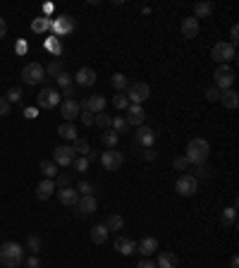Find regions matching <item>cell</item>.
<instances>
[{
    "instance_id": "obj_1",
    "label": "cell",
    "mask_w": 239,
    "mask_h": 268,
    "mask_svg": "<svg viewBox=\"0 0 239 268\" xmlns=\"http://www.w3.org/2000/svg\"><path fill=\"white\" fill-rule=\"evenodd\" d=\"M208 156H211V144H208L206 139L196 137L187 144V153H184V158L189 160V166H201V163L208 160Z\"/></svg>"
},
{
    "instance_id": "obj_2",
    "label": "cell",
    "mask_w": 239,
    "mask_h": 268,
    "mask_svg": "<svg viewBox=\"0 0 239 268\" xmlns=\"http://www.w3.org/2000/svg\"><path fill=\"white\" fill-rule=\"evenodd\" d=\"M24 261V247L17 242H5L0 244V263L5 268H17Z\"/></svg>"
},
{
    "instance_id": "obj_3",
    "label": "cell",
    "mask_w": 239,
    "mask_h": 268,
    "mask_svg": "<svg viewBox=\"0 0 239 268\" xmlns=\"http://www.w3.org/2000/svg\"><path fill=\"white\" fill-rule=\"evenodd\" d=\"M232 84H234V70L230 65H218L215 74H213V86L218 91H227V89H232Z\"/></svg>"
},
{
    "instance_id": "obj_4",
    "label": "cell",
    "mask_w": 239,
    "mask_h": 268,
    "mask_svg": "<svg viewBox=\"0 0 239 268\" xmlns=\"http://www.w3.org/2000/svg\"><path fill=\"white\" fill-rule=\"evenodd\" d=\"M211 58L218 63V65H227L230 60L237 58V48L232 46V43H227V41H220V43H215V46H213Z\"/></svg>"
},
{
    "instance_id": "obj_5",
    "label": "cell",
    "mask_w": 239,
    "mask_h": 268,
    "mask_svg": "<svg viewBox=\"0 0 239 268\" xmlns=\"http://www.w3.org/2000/svg\"><path fill=\"white\" fill-rule=\"evenodd\" d=\"M60 103H63V96H60V91L53 89V86L41 89L38 96H36V105H38V108H46V111H53V108L60 105Z\"/></svg>"
},
{
    "instance_id": "obj_6",
    "label": "cell",
    "mask_w": 239,
    "mask_h": 268,
    "mask_svg": "<svg viewBox=\"0 0 239 268\" xmlns=\"http://www.w3.org/2000/svg\"><path fill=\"white\" fill-rule=\"evenodd\" d=\"M46 79V70L41 63H27L24 70H22V82L29 84V86H34V84H41Z\"/></svg>"
},
{
    "instance_id": "obj_7",
    "label": "cell",
    "mask_w": 239,
    "mask_h": 268,
    "mask_svg": "<svg viewBox=\"0 0 239 268\" xmlns=\"http://www.w3.org/2000/svg\"><path fill=\"white\" fill-rule=\"evenodd\" d=\"M148 96H151V86H148L146 82H137V84L129 86L127 98L132 105H141L144 101H148Z\"/></svg>"
},
{
    "instance_id": "obj_8",
    "label": "cell",
    "mask_w": 239,
    "mask_h": 268,
    "mask_svg": "<svg viewBox=\"0 0 239 268\" xmlns=\"http://www.w3.org/2000/svg\"><path fill=\"white\" fill-rule=\"evenodd\" d=\"M122 163H125V153L122 151H117V148H108L105 153H101V166L105 168V170H119L122 168Z\"/></svg>"
},
{
    "instance_id": "obj_9",
    "label": "cell",
    "mask_w": 239,
    "mask_h": 268,
    "mask_svg": "<svg viewBox=\"0 0 239 268\" xmlns=\"http://www.w3.org/2000/svg\"><path fill=\"white\" fill-rule=\"evenodd\" d=\"M74 151L72 146H67V144H63V146H55V151H53V163H55L57 168H70L74 163Z\"/></svg>"
},
{
    "instance_id": "obj_10",
    "label": "cell",
    "mask_w": 239,
    "mask_h": 268,
    "mask_svg": "<svg viewBox=\"0 0 239 268\" xmlns=\"http://www.w3.org/2000/svg\"><path fill=\"white\" fill-rule=\"evenodd\" d=\"M175 189H177V194L180 196H194L196 192H199V182H196L192 175H182L175 182Z\"/></svg>"
},
{
    "instance_id": "obj_11",
    "label": "cell",
    "mask_w": 239,
    "mask_h": 268,
    "mask_svg": "<svg viewBox=\"0 0 239 268\" xmlns=\"http://www.w3.org/2000/svg\"><path fill=\"white\" fill-rule=\"evenodd\" d=\"M105 96H101V93H96V96H89V98H84L82 103H79V108L82 111H89L93 113V115H98V113L105 111Z\"/></svg>"
},
{
    "instance_id": "obj_12",
    "label": "cell",
    "mask_w": 239,
    "mask_h": 268,
    "mask_svg": "<svg viewBox=\"0 0 239 268\" xmlns=\"http://www.w3.org/2000/svg\"><path fill=\"white\" fill-rule=\"evenodd\" d=\"M79 113H82V108H79V103L74 101V98H63V103H60V115L65 118V122H74L79 118Z\"/></svg>"
},
{
    "instance_id": "obj_13",
    "label": "cell",
    "mask_w": 239,
    "mask_h": 268,
    "mask_svg": "<svg viewBox=\"0 0 239 268\" xmlns=\"http://www.w3.org/2000/svg\"><path fill=\"white\" fill-rule=\"evenodd\" d=\"M125 120H127L129 127H141L144 120H146V111H144V105H132V103H129Z\"/></svg>"
},
{
    "instance_id": "obj_14",
    "label": "cell",
    "mask_w": 239,
    "mask_h": 268,
    "mask_svg": "<svg viewBox=\"0 0 239 268\" xmlns=\"http://www.w3.org/2000/svg\"><path fill=\"white\" fill-rule=\"evenodd\" d=\"M153 141H156V134H153V130L151 127H146V125H141L137 130V134H134V144L141 148H153Z\"/></svg>"
},
{
    "instance_id": "obj_15",
    "label": "cell",
    "mask_w": 239,
    "mask_h": 268,
    "mask_svg": "<svg viewBox=\"0 0 239 268\" xmlns=\"http://www.w3.org/2000/svg\"><path fill=\"white\" fill-rule=\"evenodd\" d=\"M74 208H77V216H91V213H96L98 203H96L93 196H79V201H77Z\"/></svg>"
},
{
    "instance_id": "obj_16",
    "label": "cell",
    "mask_w": 239,
    "mask_h": 268,
    "mask_svg": "<svg viewBox=\"0 0 239 268\" xmlns=\"http://www.w3.org/2000/svg\"><path fill=\"white\" fill-rule=\"evenodd\" d=\"M50 27H53V31H55V34L65 36V34H70V31L74 29V19L70 17V15H63V17H57L55 22H50Z\"/></svg>"
},
{
    "instance_id": "obj_17",
    "label": "cell",
    "mask_w": 239,
    "mask_h": 268,
    "mask_svg": "<svg viewBox=\"0 0 239 268\" xmlns=\"http://www.w3.org/2000/svg\"><path fill=\"white\" fill-rule=\"evenodd\" d=\"M156 249H158V240H156V237H141V240L137 242V251L144 256V259H148Z\"/></svg>"
},
{
    "instance_id": "obj_18",
    "label": "cell",
    "mask_w": 239,
    "mask_h": 268,
    "mask_svg": "<svg viewBox=\"0 0 239 268\" xmlns=\"http://www.w3.org/2000/svg\"><path fill=\"white\" fill-rule=\"evenodd\" d=\"M74 82L79 84V86H91V84H96V72H93L91 67H82V70H77V74H74Z\"/></svg>"
},
{
    "instance_id": "obj_19",
    "label": "cell",
    "mask_w": 239,
    "mask_h": 268,
    "mask_svg": "<svg viewBox=\"0 0 239 268\" xmlns=\"http://www.w3.org/2000/svg\"><path fill=\"white\" fill-rule=\"evenodd\" d=\"M57 201L63 203V206H77L79 194H77V189H74V187H65V189L57 192Z\"/></svg>"
},
{
    "instance_id": "obj_20",
    "label": "cell",
    "mask_w": 239,
    "mask_h": 268,
    "mask_svg": "<svg viewBox=\"0 0 239 268\" xmlns=\"http://www.w3.org/2000/svg\"><path fill=\"white\" fill-rule=\"evenodd\" d=\"M199 31H201V27H199V19H196V17L182 19V34H184V38H196V36H199Z\"/></svg>"
},
{
    "instance_id": "obj_21",
    "label": "cell",
    "mask_w": 239,
    "mask_h": 268,
    "mask_svg": "<svg viewBox=\"0 0 239 268\" xmlns=\"http://www.w3.org/2000/svg\"><path fill=\"white\" fill-rule=\"evenodd\" d=\"M220 103L227 108V111H237V108H239V93L234 91V89L220 91Z\"/></svg>"
},
{
    "instance_id": "obj_22",
    "label": "cell",
    "mask_w": 239,
    "mask_h": 268,
    "mask_svg": "<svg viewBox=\"0 0 239 268\" xmlns=\"http://www.w3.org/2000/svg\"><path fill=\"white\" fill-rule=\"evenodd\" d=\"M53 192H55V182H53V180H41V182L36 185V196L41 199V201L50 199Z\"/></svg>"
},
{
    "instance_id": "obj_23",
    "label": "cell",
    "mask_w": 239,
    "mask_h": 268,
    "mask_svg": "<svg viewBox=\"0 0 239 268\" xmlns=\"http://www.w3.org/2000/svg\"><path fill=\"white\" fill-rule=\"evenodd\" d=\"M112 247H115V249H117L119 254H122V256H132V254L137 251V242L127 240V237H117Z\"/></svg>"
},
{
    "instance_id": "obj_24",
    "label": "cell",
    "mask_w": 239,
    "mask_h": 268,
    "mask_svg": "<svg viewBox=\"0 0 239 268\" xmlns=\"http://www.w3.org/2000/svg\"><path fill=\"white\" fill-rule=\"evenodd\" d=\"M177 263H180V259H177V254H172V251H160L158 254V261H156L158 268H177Z\"/></svg>"
},
{
    "instance_id": "obj_25",
    "label": "cell",
    "mask_w": 239,
    "mask_h": 268,
    "mask_svg": "<svg viewBox=\"0 0 239 268\" xmlns=\"http://www.w3.org/2000/svg\"><path fill=\"white\" fill-rule=\"evenodd\" d=\"M108 235H110V232H108V228H105L103 223H98V225H93L91 228V242L93 244H105V242H108Z\"/></svg>"
},
{
    "instance_id": "obj_26",
    "label": "cell",
    "mask_w": 239,
    "mask_h": 268,
    "mask_svg": "<svg viewBox=\"0 0 239 268\" xmlns=\"http://www.w3.org/2000/svg\"><path fill=\"white\" fill-rule=\"evenodd\" d=\"M103 225L108 228V232L125 230V218H122L119 213H112V216H108V218H105V223H103Z\"/></svg>"
},
{
    "instance_id": "obj_27",
    "label": "cell",
    "mask_w": 239,
    "mask_h": 268,
    "mask_svg": "<svg viewBox=\"0 0 239 268\" xmlns=\"http://www.w3.org/2000/svg\"><path fill=\"white\" fill-rule=\"evenodd\" d=\"M72 151H74V156H77V153H79V156H91V144H89V141H86V139H82V137H77L72 141Z\"/></svg>"
},
{
    "instance_id": "obj_28",
    "label": "cell",
    "mask_w": 239,
    "mask_h": 268,
    "mask_svg": "<svg viewBox=\"0 0 239 268\" xmlns=\"http://www.w3.org/2000/svg\"><path fill=\"white\" fill-rule=\"evenodd\" d=\"M57 134L63 139H67V141H74V139L79 137L77 134V127H74V122H63L60 127H57Z\"/></svg>"
},
{
    "instance_id": "obj_29",
    "label": "cell",
    "mask_w": 239,
    "mask_h": 268,
    "mask_svg": "<svg viewBox=\"0 0 239 268\" xmlns=\"http://www.w3.org/2000/svg\"><path fill=\"white\" fill-rule=\"evenodd\" d=\"M213 15V3H196L194 5V17L196 19H206Z\"/></svg>"
},
{
    "instance_id": "obj_30",
    "label": "cell",
    "mask_w": 239,
    "mask_h": 268,
    "mask_svg": "<svg viewBox=\"0 0 239 268\" xmlns=\"http://www.w3.org/2000/svg\"><path fill=\"white\" fill-rule=\"evenodd\" d=\"M110 84L115 86V89H117V93H125V89H129V79L122 72H115V74H112V77H110Z\"/></svg>"
},
{
    "instance_id": "obj_31",
    "label": "cell",
    "mask_w": 239,
    "mask_h": 268,
    "mask_svg": "<svg viewBox=\"0 0 239 268\" xmlns=\"http://www.w3.org/2000/svg\"><path fill=\"white\" fill-rule=\"evenodd\" d=\"M41 173H43L46 180H55L57 177V166L53 163V160H43V163H41Z\"/></svg>"
},
{
    "instance_id": "obj_32",
    "label": "cell",
    "mask_w": 239,
    "mask_h": 268,
    "mask_svg": "<svg viewBox=\"0 0 239 268\" xmlns=\"http://www.w3.org/2000/svg\"><path fill=\"white\" fill-rule=\"evenodd\" d=\"M112 132L115 134H127V130H129V125H127V120H125V115H117V118H112Z\"/></svg>"
},
{
    "instance_id": "obj_33",
    "label": "cell",
    "mask_w": 239,
    "mask_h": 268,
    "mask_svg": "<svg viewBox=\"0 0 239 268\" xmlns=\"http://www.w3.org/2000/svg\"><path fill=\"white\" fill-rule=\"evenodd\" d=\"M101 141H103V144H105L108 148H115V146H117V141H119V134H115L112 130H105V132L101 134Z\"/></svg>"
},
{
    "instance_id": "obj_34",
    "label": "cell",
    "mask_w": 239,
    "mask_h": 268,
    "mask_svg": "<svg viewBox=\"0 0 239 268\" xmlns=\"http://www.w3.org/2000/svg\"><path fill=\"white\" fill-rule=\"evenodd\" d=\"M194 180L199 182V180H208L211 177V168L206 166V163H201V166H194Z\"/></svg>"
},
{
    "instance_id": "obj_35",
    "label": "cell",
    "mask_w": 239,
    "mask_h": 268,
    "mask_svg": "<svg viewBox=\"0 0 239 268\" xmlns=\"http://www.w3.org/2000/svg\"><path fill=\"white\" fill-rule=\"evenodd\" d=\"M93 125H98V127H103V130H108V127L112 125V118L103 111V113H98V115H93Z\"/></svg>"
},
{
    "instance_id": "obj_36",
    "label": "cell",
    "mask_w": 239,
    "mask_h": 268,
    "mask_svg": "<svg viewBox=\"0 0 239 268\" xmlns=\"http://www.w3.org/2000/svg\"><path fill=\"white\" fill-rule=\"evenodd\" d=\"M89 166H91V160H89V158H86V156L74 158V163H72L74 173H86V170H89Z\"/></svg>"
},
{
    "instance_id": "obj_37",
    "label": "cell",
    "mask_w": 239,
    "mask_h": 268,
    "mask_svg": "<svg viewBox=\"0 0 239 268\" xmlns=\"http://www.w3.org/2000/svg\"><path fill=\"white\" fill-rule=\"evenodd\" d=\"M43 70H46V77H57L60 72H65V70H63V63H60V60H50V65L43 67Z\"/></svg>"
},
{
    "instance_id": "obj_38",
    "label": "cell",
    "mask_w": 239,
    "mask_h": 268,
    "mask_svg": "<svg viewBox=\"0 0 239 268\" xmlns=\"http://www.w3.org/2000/svg\"><path fill=\"white\" fill-rule=\"evenodd\" d=\"M27 249L31 251V254H38V251H41V237H38V235H29L27 237Z\"/></svg>"
},
{
    "instance_id": "obj_39",
    "label": "cell",
    "mask_w": 239,
    "mask_h": 268,
    "mask_svg": "<svg viewBox=\"0 0 239 268\" xmlns=\"http://www.w3.org/2000/svg\"><path fill=\"white\" fill-rule=\"evenodd\" d=\"M74 189H77V194H79V196H93V192H96L91 182H84V180L74 187Z\"/></svg>"
},
{
    "instance_id": "obj_40",
    "label": "cell",
    "mask_w": 239,
    "mask_h": 268,
    "mask_svg": "<svg viewBox=\"0 0 239 268\" xmlns=\"http://www.w3.org/2000/svg\"><path fill=\"white\" fill-rule=\"evenodd\" d=\"M112 105H115L117 111H127V108H129V98H127V93H117V96L112 98Z\"/></svg>"
},
{
    "instance_id": "obj_41",
    "label": "cell",
    "mask_w": 239,
    "mask_h": 268,
    "mask_svg": "<svg viewBox=\"0 0 239 268\" xmlns=\"http://www.w3.org/2000/svg\"><path fill=\"white\" fill-rule=\"evenodd\" d=\"M5 101L12 105V103H19L22 101V89H17V86H12L8 93H5Z\"/></svg>"
},
{
    "instance_id": "obj_42",
    "label": "cell",
    "mask_w": 239,
    "mask_h": 268,
    "mask_svg": "<svg viewBox=\"0 0 239 268\" xmlns=\"http://www.w3.org/2000/svg\"><path fill=\"white\" fill-rule=\"evenodd\" d=\"M48 27H50V19H48V17H38V19H34V24H31V29L38 31V34H41V31H46Z\"/></svg>"
},
{
    "instance_id": "obj_43",
    "label": "cell",
    "mask_w": 239,
    "mask_h": 268,
    "mask_svg": "<svg viewBox=\"0 0 239 268\" xmlns=\"http://www.w3.org/2000/svg\"><path fill=\"white\" fill-rule=\"evenodd\" d=\"M55 82L60 89H67V86H72V74H67V72H60L55 77Z\"/></svg>"
},
{
    "instance_id": "obj_44",
    "label": "cell",
    "mask_w": 239,
    "mask_h": 268,
    "mask_svg": "<svg viewBox=\"0 0 239 268\" xmlns=\"http://www.w3.org/2000/svg\"><path fill=\"white\" fill-rule=\"evenodd\" d=\"M53 182H55V189H57V187H60V189H65V187H70L72 177H70V173H63V175H57Z\"/></svg>"
},
{
    "instance_id": "obj_45",
    "label": "cell",
    "mask_w": 239,
    "mask_h": 268,
    "mask_svg": "<svg viewBox=\"0 0 239 268\" xmlns=\"http://www.w3.org/2000/svg\"><path fill=\"white\" fill-rule=\"evenodd\" d=\"M234 218H237V211H234V206L222 211V223H225V225H234Z\"/></svg>"
},
{
    "instance_id": "obj_46",
    "label": "cell",
    "mask_w": 239,
    "mask_h": 268,
    "mask_svg": "<svg viewBox=\"0 0 239 268\" xmlns=\"http://www.w3.org/2000/svg\"><path fill=\"white\" fill-rule=\"evenodd\" d=\"M203 96H206V101H220V91L215 89V86H208L206 91H203Z\"/></svg>"
},
{
    "instance_id": "obj_47",
    "label": "cell",
    "mask_w": 239,
    "mask_h": 268,
    "mask_svg": "<svg viewBox=\"0 0 239 268\" xmlns=\"http://www.w3.org/2000/svg\"><path fill=\"white\" fill-rule=\"evenodd\" d=\"M172 168H175V170H187V168H189V160L184 156H177L175 160H172Z\"/></svg>"
},
{
    "instance_id": "obj_48",
    "label": "cell",
    "mask_w": 239,
    "mask_h": 268,
    "mask_svg": "<svg viewBox=\"0 0 239 268\" xmlns=\"http://www.w3.org/2000/svg\"><path fill=\"white\" fill-rule=\"evenodd\" d=\"M10 111H12V105H10V103L5 101V96H0V118L10 115Z\"/></svg>"
},
{
    "instance_id": "obj_49",
    "label": "cell",
    "mask_w": 239,
    "mask_h": 268,
    "mask_svg": "<svg viewBox=\"0 0 239 268\" xmlns=\"http://www.w3.org/2000/svg\"><path fill=\"white\" fill-rule=\"evenodd\" d=\"M227 43H232V46L237 48V43H239V27L237 24L230 29V41H227Z\"/></svg>"
},
{
    "instance_id": "obj_50",
    "label": "cell",
    "mask_w": 239,
    "mask_h": 268,
    "mask_svg": "<svg viewBox=\"0 0 239 268\" xmlns=\"http://www.w3.org/2000/svg\"><path fill=\"white\" fill-rule=\"evenodd\" d=\"M79 118H82V122L86 125V127H91V125H93V113L82 111V113H79Z\"/></svg>"
},
{
    "instance_id": "obj_51",
    "label": "cell",
    "mask_w": 239,
    "mask_h": 268,
    "mask_svg": "<svg viewBox=\"0 0 239 268\" xmlns=\"http://www.w3.org/2000/svg\"><path fill=\"white\" fill-rule=\"evenodd\" d=\"M46 48H48V50H53V53H60V43H57V38H53V36L48 38Z\"/></svg>"
},
{
    "instance_id": "obj_52",
    "label": "cell",
    "mask_w": 239,
    "mask_h": 268,
    "mask_svg": "<svg viewBox=\"0 0 239 268\" xmlns=\"http://www.w3.org/2000/svg\"><path fill=\"white\" fill-rule=\"evenodd\" d=\"M24 263H27V268H41V261H38L36 254H31V256H29Z\"/></svg>"
},
{
    "instance_id": "obj_53",
    "label": "cell",
    "mask_w": 239,
    "mask_h": 268,
    "mask_svg": "<svg viewBox=\"0 0 239 268\" xmlns=\"http://www.w3.org/2000/svg\"><path fill=\"white\" fill-rule=\"evenodd\" d=\"M144 158H146V160H156L158 151H156V148H144Z\"/></svg>"
},
{
    "instance_id": "obj_54",
    "label": "cell",
    "mask_w": 239,
    "mask_h": 268,
    "mask_svg": "<svg viewBox=\"0 0 239 268\" xmlns=\"http://www.w3.org/2000/svg\"><path fill=\"white\" fill-rule=\"evenodd\" d=\"M137 268H158L156 266V261H151V259H141L137 263Z\"/></svg>"
},
{
    "instance_id": "obj_55",
    "label": "cell",
    "mask_w": 239,
    "mask_h": 268,
    "mask_svg": "<svg viewBox=\"0 0 239 268\" xmlns=\"http://www.w3.org/2000/svg\"><path fill=\"white\" fill-rule=\"evenodd\" d=\"M24 118L34 120V118H38V111H36V108H27V111H24Z\"/></svg>"
},
{
    "instance_id": "obj_56",
    "label": "cell",
    "mask_w": 239,
    "mask_h": 268,
    "mask_svg": "<svg viewBox=\"0 0 239 268\" xmlns=\"http://www.w3.org/2000/svg\"><path fill=\"white\" fill-rule=\"evenodd\" d=\"M5 34H8V22L0 17V38H5Z\"/></svg>"
},
{
    "instance_id": "obj_57",
    "label": "cell",
    "mask_w": 239,
    "mask_h": 268,
    "mask_svg": "<svg viewBox=\"0 0 239 268\" xmlns=\"http://www.w3.org/2000/svg\"><path fill=\"white\" fill-rule=\"evenodd\" d=\"M60 96H65V98H74V86H67V89H63V93Z\"/></svg>"
},
{
    "instance_id": "obj_58",
    "label": "cell",
    "mask_w": 239,
    "mask_h": 268,
    "mask_svg": "<svg viewBox=\"0 0 239 268\" xmlns=\"http://www.w3.org/2000/svg\"><path fill=\"white\" fill-rule=\"evenodd\" d=\"M230 268H239V259H237V256H232V259H230Z\"/></svg>"
}]
</instances>
